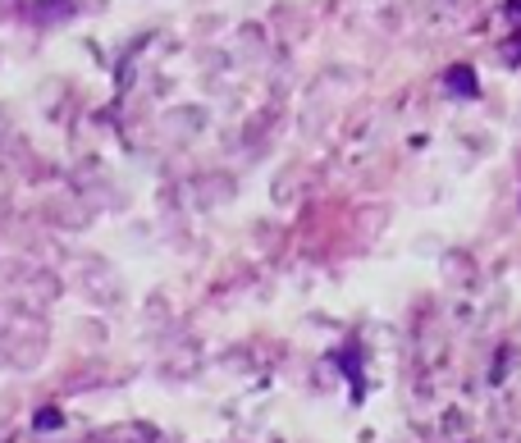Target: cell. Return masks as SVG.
I'll return each instance as SVG.
<instances>
[{"label":"cell","instance_id":"2","mask_svg":"<svg viewBox=\"0 0 521 443\" xmlns=\"http://www.w3.org/2000/svg\"><path fill=\"white\" fill-rule=\"evenodd\" d=\"M60 421H64V416H60V412H55V407H46V412H42V416H37V430H55V425H60Z\"/></svg>","mask_w":521,"mask_h":443},{"label":"cell","instance_id":"1","mask_svg":"<svg viewBox=\"0 0 521 443\" xmlns=\"http://www.w3.org/2000/svg\"><path fill=\"white\" fill-rule=\"evenodd\" d=\"M444 83H449V92H458V96H475V92H480L471 64H453V69L444 73Z\"/></svg>","mask_w":521,"mask_h":443}]
</instances>
